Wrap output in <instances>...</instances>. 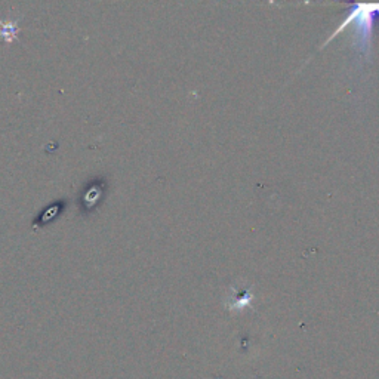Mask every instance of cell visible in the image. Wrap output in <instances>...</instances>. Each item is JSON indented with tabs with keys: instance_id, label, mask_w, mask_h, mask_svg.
Segmentation results:
<instances>
[{
	"instance_id": "6da1fadb",
	"label": "cell",
	"mask_w": 379,
	"mask_h": 379,
	"mask_svg": "<svg viewBox=\"0 0 379 379\" xmlns=\"http://www.w3.org/2000/svg\"><path fill=\"white\" fill-rule=\"evenodd\" d=\"M18 27L16 21H0V39L10 43L16 39Z\"/></svg>"
}]
</instances>
